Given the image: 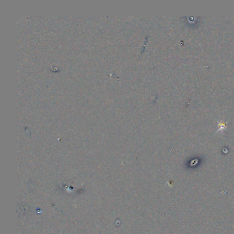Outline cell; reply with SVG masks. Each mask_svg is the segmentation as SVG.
I'll return each instance as SVG.
<instances>
[{"label":"cell","mask_w":234,"mask_h":234,"mask_svg":"<svg viewBox=\"0 0 234 234\" xmlns=\"http://www.w3.org/2000/svg\"><path fill=\"white\" fill-rule=\"evenodd\" d=\"M218 126V129L217 130L216 133H218L220 132V131H223L226 129V123H224V122H219Z\"/></svg>","instance_id":"1"}]
</instances>
